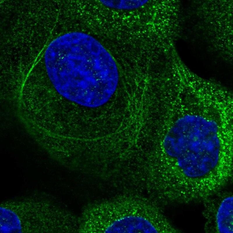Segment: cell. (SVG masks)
<instances>
[{
	"mask_svg": "<svg viewBox=\"0 0 233 233\" xmlns=\"http://www.w3.org/2000/svg\"><path fill=\"white\" fill-rule=\"evenodd\" d=\"M106 233H155L157 230L147 219L141 216L122 217L110 222L102 229Z\"/></svg>",
	"mask_w": 233,
	"mask_h": 233,
	"instance_id": "obj_4",
	"label": "cell"
},
{
	"mask_svg": "<svg viewBox=\"0 0 233 233\" xmlns=\"http://www.w3.org/2000/svg\"><path fill=\"white\" fill-rule=\"evenodd\" d=\"M189 109L176 119L166 135L164 150L177 160L178 174L172 179L180 195L202 196L222 181L223 174L216 172L220 150L217 123Z\"/></svg>",
	"mask_w": 233,
	"mask_h": 233,
	"instance_id": "obj_2",
	"label": "cell"
},
{
	"mask_svg": "<svg viewBox=\"0 0 233 233\" xmlns=\"http://www.w3.org/2000/svg\"><path fill=\"white\" fill-rule=\"evenodd\" d=\"M100 1L103 5L119 10H132L140 8L146 4L148 0H102Z\"/></svg>",
	"mask_w": 233,
	"mask_h": 233,
	"instance_id": "obj_5",
	"label": "cell"
},
{
	"mask_svg": "<svg viewBox=\"0 0 233 233\" xmlns=\"http://www.w3.org/2000/svg\"><path fill=\"white\" fill-rule=\"evenodd\" d=\"M202 203L206 231L208 232L233 233L232 193L220 190Z\"/></svg>",
	"mask_w": 233,
	"mask_h": 233,
	"instance_id": "obj_3",
	"label": "cell"
},
{
	"mask_svg": "<svg viewBox=\"0 0 233 233\" xmlns=\"http://www.w3.org/2000/svg\"><path fill=\"white\" fill-rule=\"evenodd\" d=\"M44 61L57 92L80 105L101 106L117 88L119 76L114 59L98 40L86 33L72 32L55 38L45 50Z\"/></svg>",
	"mask_w": 233,
	"mask_h": 233,
	"instance_id": "obj_1",
	"label": "cell"
}]
</instances>
